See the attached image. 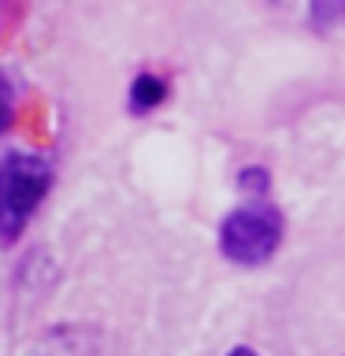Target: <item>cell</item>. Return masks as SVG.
I'll return each instance as SVG.
<instances>
[{
	"mask_svg": "<svg viewBox=\"0 0 345 356\" xmlns=\"http://www.w3.org/2000/svg\"><path fill=\"white\" fill-rule=\"evenodd\" d=\"M52 186V163L38 152L0 156V245H15Z\"/></svg>",
	"mask_w": 345,
	"mask_h": 356,
	"instance_id": "obj_1",
	"label": "cell"
},
{
	"mask_svg": "<svg viewBox=\"0 0 345 356\" xmlns=\"http://www.w3.org/2000/svg\"><path fill=\"white\" fill-rule=\"evenodd\" d=\"M278 245H282V216H278L271 204H264V200L234 208L230 216L223 219L219 249L230 264L256 267V264L271 260Z\"/></svg>",
	"mask_w": 345,
	"mask_h": 356,
	"instance_id": "obj_2",
	"label": "cell"
},
{
	"mask_svg": "<svg viewBox=\"0 0 345 356\" xmlns=\"http://www.w3.org/2000/svg\"><path fill=\"white\" fill-rule=\"evenodd\" d=\"M26 356H115L108 338L89 327H56L26 349Z\"/></svg>",
	"mask_w": 345,
	"mask_h": 356,
	"instance_id": "obj_3",
	"label": "cell"
},
{
	"mask_svg": "<svg viewBox=\"0 0 345 356\" xmlns=\"http://www.w3.org/2000/svg\"><path fill=\"white\" fill-rule=\"evenodd\" d=\"M163 97H167V89H163L160 78L141 74L138 82H134V89H130V108H134V111H149V108L160 104Z\"/></svg>",
	"mask_w": 345,
	"mask_h": 356,
	"instance_id": "obj_4",
	"label": "cell"
},
{
	"mask_svg": "<svg viewBox=\"0 0 345 356\" xmlns=\"http://www.w3.org/2000/svg\"><path fill=\"white\" fill-rule=\"evenodd\" d=\"M11 89H8V78L0 74V134H4L8 127H11Z\"/></svg>",
	"mask_w": 345,
	"mask_h": 356,
	"instance_id": "obj_5",
	"label": "cell"
},
{
	"mask_svg": "<svg viewBox=\"0 0 345 356\" xmlns=\"http://www.w3.org/2000/svg\"><path fill=\"white\" fill-rule=\"evenodd\" d=\"M230 356H256V353H252V349H234Z\"/></svg>",
	"mask_w": 345,
	"mask_h": 356,
	"instance_id": "obj_6",
	"label": "cell"
},
{
	"mask_svg": "<svg viewBox=\"0 0 345 356\" xmlns=\"http://www.w3.org/2000/svg\"><path fill=\"white\" fill-rule=\"evenodd\" d=\"M319 4H327V8H338V4H345V0H319Z\"/></svg>",
	"mask_w": 345,
	"mask_h": 356,
	"instance_id": "obj_7",
	"label": "cell"
}]
</instances>
